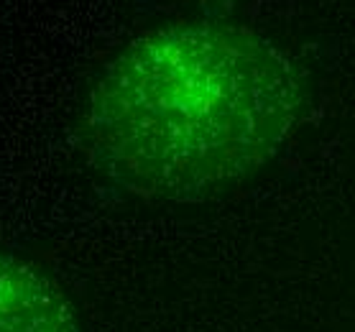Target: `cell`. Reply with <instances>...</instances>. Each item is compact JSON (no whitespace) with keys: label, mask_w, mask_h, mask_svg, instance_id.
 <instances>
[{"label":"cell","mask_w":355,"mask_h":332,"mask_svg":"<svg viewBox=\"0 0 355 332\" xmlns=\"http://www.w3.org/2000/svg\"><path fill=\"white\" fill-rule=\"evenodd\" d=\"M304 82L282 49L227 21H174L115 54L82 115L87 161L154 202H202L286 146Z\"/></svg>","instance_id":"1"},{"label":"cell","mask_w":355,"mask_h":332,"mask_svg":"<svg viewBox=\"0 0 355 332\" xmlns=\"http://www.w3.org/2000/svg\"><path fill=\"white\" fill-rule=\"evenodd\" d=\"M0 332H82V324L44 268L0 251Z\"/></svg>","instance_id":"2"}]
</instances>
